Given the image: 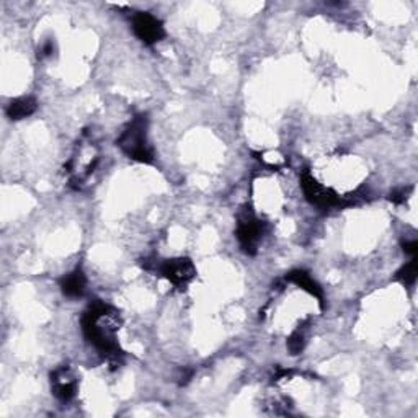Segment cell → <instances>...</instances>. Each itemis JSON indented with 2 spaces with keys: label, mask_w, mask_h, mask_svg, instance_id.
<instances>
[{
  "label": "cell",
  "mask_w": 418,
  "mask_h": 418,
  "mask_svg": "<svg viewBox=\"0 0 418 418\" xmlns=\"http://www.w3.org/2000/svg\"><path fill=\"white\" fill-rule=\"evenodd\" d=\"M119 315L111 306L95 301L82 315V330L86 339L106 358L118 361L121 350L117 341Z\"/></svg>",
  "instance_id": "1"
},
{
  "label": "cell",
  "mask_w": 418,
  "mask_h": 418,
  "mask_svg": "<svg viewBox=\"0 0 418 418\" xmlns=\"http://www.w3.org/2000/svg\"><path fill=\"white\" fill-rule=\"evenodd\" d=\"M117 144L130 159L142 163L152 162L154 152L148 142V118H146V115H139V117L131 119L126 130L118 137Z\"/></svg>",
  "instance_id": "2"
},
{
  "label": "cell",
  "mask_w": 418,
  "mask_h": 418,
  "mask_svg": "<svg viewBox=\"0 0 418 418\" xmlns=\"http://www.w3.org/2000/svg\"><path fill=\"white\" fill-rule=\"evenodd\" d=\"M235 234H237L242 250L248 253V255H253L265 234V224L263 221H260L259 217L253 215L250 209H242L237 217V230H235Z\"/></svg>",
  "instance_id": "3"
},
{
  "label": "cell",
  "mask_w": 418,
  "mask_h": 418,
  "mask_svg": "<svg viewBox=\"0 0 418 418\" xmlns=\"http://www.w3.org/2000/svg\"><path fill=\"white\" fill-rule=\"evenodd\" d=\"M301 186L302 191H304L306 199L319 208H333L340 206V204H346L344 198L339 197L335 191H332L330 188H327V186L319 183L309 172L302 173Z\"/></svg>",
  "instance_id": "4"
},
{
  "label": "cell",
  "mask_w": 418,
  "mask_h": 418,
  "mask_svg": "<svg viewBox=\"0 0 418 418\" xmlns=\"http://www.w3.org/2000/svg\"><path fill=\"white\" fill-rule=\"evenodd\" d=\"M132 31L144 44H155L166 38V28L157 17L149 12H136L132 15Z\"/></svg>",
  "instance_id": "5"
},
{
  "label": "cell",
  "mask_w": 418,
  "mask_h": 418,
  "mask_svg": "<svg viewBox=\"0 0 418 418\" xmlns=\"http://www.w3.org/2000/svg\"><path fill=\"white\" fill-rule=\"evenodd\" d=\"M159 270L162 277L167 278L177 288H185L191 279L197 277V268H195L193 261L190 259H183V257L166 260L160 265Z\"/></svg>",
  "instance_id": "6"
},
{
  "label": "cell",
  "mask_w": 418,
  "mask_h": 418,
  "mask_svg": "<svg viewBox=\"0 0 418 418\" xmlns=\"http://www.w3.org/2000/svg\"><path fill=\"white\" fill-rule=\"evenodd\" d=\"M51 390L61 402H69L77 392V379L69 368H59L51 375Z\"/></svg>",
  "instance_id": "7"
},
{
  "label": "cell",
  "mask_w": 418,
  "mask_h": 418,
  "mask_svg": "<svg viewBox=\"0 0 418 418\" xmlns=\"http://www.w3.org/2000/svg\"><path fill=\"white\" fill-rule=\"evenodd\" d=\"M288 281L295 283L296 286H299L301 289H304V291H308L310 296H314L315 299L319 301L320 306H324V291L322 288L319 286V283L315 281V279L310 277L308 271L304 270H295L291 271V273L286 277Z\"/></svg>",
  "instance_id": "8"
},
{
  "label": "cell",
  "mask_w": 418,
  "mask_h": 418,
  "mask_svg": "<svg viewBox=\"0 0 418 418\" xmlns=\"http://www.w3.org/2000/svg\"><path fill=\"white\" fill-rule=\"evenodd\" d=\"M86 288H87V278L86 273H83L80 268H75L74 271H70V273H68L61 279V289L68 297L83 296Z\"/></svg>",
  "instance_id": "9"
},
{
  "label": "cell",
  "mask_w": 418,
  "mask_h": 418,
  "mask_svg": "<svg viewBox=\"0 0 418 418\" xmlns=\"http://www.w3.org/2000/svg\"><path fill=\"white\" fill-rule=\"evenodd\" d=\"M38 108L37 100L31 99V97H20V99L12 100L7 106V117L13 119V121H19V119L28 118L34 113Z\"/></svg>",
  "instance_id": "10"
},
{
  "label": "cell",
  "mask_w": 418,
  "mask_h": 418,
  "mask_svg": "<svg viewBox=\"0 0 418 418\" xmlns=\"http://www.w3.org/2000/svg\"><path fill=\"white\" fill-rule=\"evenodd\" d=\"M417 275H418V263L415 257H412V260L408 261L407 265H404L402 268L395 273V279L402 284H406V286H410V284L415 283Z\"/></svg>",
  "instance_id": "11"
},
{
  "label": "cell",
  "mask_w": 418,
  "mask_h": 418,
  "mask_svg": "<svg viewBox=\"0 0 418 418\" xmlns=\"http://www.w3.org/2000/svg\"><path fill=\"white\" fill-rule=\"evenodd\" d=\"M288 350L291 355H299L306 346V333L304 328H297L291 333V337L288 339Z\"/></svg>",
  "instance_id": "12"
},
{
  "label": "cell",
  "mask_w": 418,
  "mask_h": 418,
  "mask_svg": "<svg viewBox=\"0 0 418 418\" xmlns=\"http://www.w3.org/2000/svg\"><path fill=\"white\" fill-rule=\"evenodd\" d=\"M404 252L407 253V255L415 257L418 252V242L417 240H408V242L404 243Z\"/></svg>",
  "instance_id": "13"
},
{
  "label": "cell",
  "mask_w": 418,
  "mask_h": 418,
  "mask_svg": "<svg viewBox=\"0 0 418 418\" xmlns=\"http://www.w3.org/2000/svg\"><path fill=\"white\" fill-rule=\"evenodd\" d=\"M407 191L408 190H399V191H394V193H390V201L392 203H404L406 201V198H407Z\"/></svg>",
  "instance_id": "14"
},
{
  "label": "cell",
  "mask_w": 418,
  "mask_h": 418,
  "mask_svg": "<svg viewBox=\"0 0 418 418\" xmlns=\"http://www.w3.org/2000/svg\"><path fill=\"white\" fill-rule=\"evenodd\" d=\"M52 52V41H48L46 44H44V48H43V54L44 56H50Z\"/></svg>",
  "instance_id": "15"
}]
</instances>
